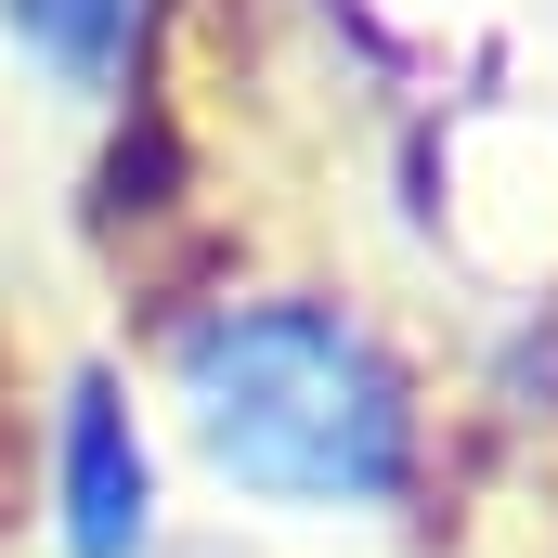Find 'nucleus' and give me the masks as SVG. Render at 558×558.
<instances>
[{
  "instance_id": "nucleus-1",
  "label": "nucleus",
  "mask_w": 558,
  "mask_h": 558,
  "mask_svg": "<svg viewBox=\"0 0 558 558\" xmlns=\"http://www.w3.org/2000/svg\"><path fill=\"white\" fill-rule=\"evenodd\" d=\"M182 416L221 481L274 507H377L416 468L403 377L325 299H221L182 325Z\"/></svg>"
},
{
  "instance_id": "nucleus-2",
  "label": "nucleus",
  "mask_w": 558,
  "mask_h": 558,
  "mask_svg": "<svg viewBox=\"0 0 558 558\" xmlns=\"http://www.w3.org/2000/svg\"><path fill=\"white\" fill-rule=\"evenodd\" d=\"M65 533H78V558H131L143 546V441H131V416L105 390L65 403Z\"/></svg>"
},
{
  "instance_id": "nucleus-3",
  "label": "nucleus",
  "mask_w": 558,
  "mask_h": 558,
  "mask_svg": "<svg viewBox=\"0 0 558 558\" xmlns=\"http://www.w3.org/2000/svg\"><path fill=\"white\" fill-rule=\"evenodd\" d=\"M131 26H143V0H13V39L39 65H65L78 92H105L131 65Z\"/></svg>"
}]
</instances>
